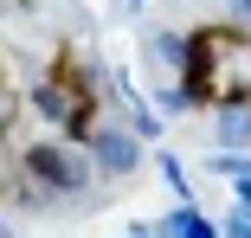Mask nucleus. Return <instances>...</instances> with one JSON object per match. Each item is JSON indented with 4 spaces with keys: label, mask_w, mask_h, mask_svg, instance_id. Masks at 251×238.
<instances>
[{
    "label": "nucleus",
    "mask_w": 251,
    "mask_h": 238,
    "mask_svg": "<svg viewBox=\"0 0 251 238\" xmlns=\"http://www.w3.org/2000/svg\"><path fill=\"white\" fill-rule=\"evenodd\" d=\"M161 238H219V232H213L206 219H200L193 206H180V213H174V219L161 225Z\"/></svg>",
    "instance_id": "1"
},
{
    "label": "nucleus",
    "mask_w": 251,
    "mask_h": 238,
    "mask_svg": "<svg viewBox=\"0 0 251 238\" xmlns=\"http://www.w3.org/2000/svg\"><path fill=\"white\" fill-rule=\"evenodd\" d=\"M0 238H7V225H0Z\"/></svg>",
    "instance_id": "2"
}]
</instances>
